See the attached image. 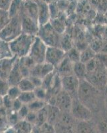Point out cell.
Wrapping results in <instances>:
<instances>
[{
	"instance_id": "1",
	"label": "cell",
	"mask_w": 107,
	"mask_h": 133,
	"mask_svg": "<svg viewBox=\"0 0 107 133\" xmlns=\"http://www.w3.org/2000/svg\"><path fill=\"white\" fill-rule=\"evenodd\" d=\"M77 98L93 112L104 110L103 91L95 87L85 79L80 81Z\"/></svg>"
},
{
	"instance_id": "4",
	"label": "cell",
	"mask_w": 107,
	"mask_h": 133,
	"mask_svg": "<svg viewBox=\"0 0 107 133\" xmlns=\"http://www.w3.org/2000/svg\"><path fill=\"white\" fill-rule=\"evenodd\" d=\"M22 33L20 15L11 18L9 23L0 31V39L11 42Z\"/></svg>"
},
{
	"instance_id": "33",
	"label": "cell",
	"mask_w": 107,
	"mask_h": 133,
	"mask_svg": "<svg viewBox=\"0 0 107 133\" xmlns=\"http://www.w3.org/2000/svg\"><path fill=\"white\" fill-rule=\"evenodd\" d=\"M8 110V120L9 123V127H14L17 123L20 121L19 117L18 116L17 112H15L13 110Z\"/></svg>"
},
{
	"instance_id": "41",
	"label": "cell",
	"mask_w": 107,
	"mask_h": 133,
	"mask_svg": "<svg viewBox=\"0 0 107 133\" xmlns=\"http://www.w3.org/2000/svg\"><path fill=\"white\" fill-rule=\"evenodd\" d=\"M41 133H55V130L53 125L46 123L40 127Z\"/></svg>"
},
{
	"instance_id": "30",
	"label": "cell",
	"mask_w": 107,
	"mask_h": 133,
	"mask_svg": "<svg viewBox=\"0 0 107 133\" xmlns=\"http://www.w3.org/2000/svg\"><path fill=\"white\" fill-rule=\"evenodd\" d=\"M50 23L58 33H59L60 35L64 34L65 31V25L63 21L58 18H53L51 19Z\"/></svg>"
},
{
	"instance_id": "5",
	"label": "cell",
	"mask_w": 107,
	"mask_h": 133,
	"mask_svg": "<svg viewBox=\"0 0 107 133\" xmlns=\"http://www.w3.org/2000/svg\"><path fill=\"white\" fill-rule=\"evenodd\" d=\"M61 35L55 30L51 23L49 22L39 27L37 36L41 39L47 47H60Z\"/></svg>"
},
{
	"instance_id": "21",
	"label": "cell",
	"mask_w": 107,
	"mask_h": 133,
	"mask_svg": "<svg viewBox=\"0 0 107 133\" xmlns=\"http://www.w3.org/2000/svg\"><path fill=\"white\" fill-rule=\"evenodd\" d=\"M23 3L24 2L23 0H12L10 7L8 11L10 18L20 15L23 9Z\"/></svg>"
},
{
	"instance_id": "40",
	"label": "cell",
	"mask_w": 107,
	"mask_h": 133,
	"mask_svg": "<svg viewBox=\"0 0 107 133\" xmlns=\"http://www.w3.org/2000/svg\"><path fill=\"white\" fill-rule=\"evenodd\" d=\"M29 112V109L28 106L26 104H23L21 107L20 108L19 110L17 111V114L19 117L20 120H25L27 117V115Z\"/></svg>"
},
{
	"instance_id": "15",
	"label": "cell",
	"mask_w": 107,
	"mask_h": 133,
	"mask_svg": "<svg viewBox=\"0 0 107 133\" xmlns=\"http://www.w3.org/2000/svg\"><path fill=\"white\" fill-rule=\"evenodd\" d=\"M23 77L21 74V70L19 68V58L16 59L12 70L11 71L10 74L8 78V81L9 83L10 86H17L18 85L20 81L23 79Z\"/></svg>"
},
{
	"instance_id": "14",
	"label": "cell",
	"mask_w": 107,
	"mask_h": 133,
	"mask_svg": "<svg viewBox=\"0 0 107 133\" xmlns=\"http://www.w3.org/2000/svg\"><path fill=\"white\" fill-rule=\"evenodd\" d=\"M22 12L38 23V4L33 0H26L23 3Z\"/></svg>"
},
{
	"instance_id": "45",
	"label": "cell",
	"mask_w": 107,
	"mask_h": 133,
	"mask_svg": "<svg viewBox=\"0 0 107 133\" xmlns=\"http://www.w3.org/2000/svg\"><path fill=\"white\" fill-rule=\"evenodd\" d=\"M12 0H0V9L8 11Z\"/></svg>"
},
{
	"instance_id": "19",
	"label": "cell",
	"mask_w": 107,
	"mask_h": 133,
	"mask_svg": "<svg viewBox=\"0 0 107 133\" xmlns=\"http://www.w3.org/2000/svg\"><path fill=\"white\" fill-rule=\"evenodd\" d=\"M47 121L49 124L54 126L59 119L61 112L54 104H47Z\"/></svg>"
},
{
	"instance_id": "42",
	"label": "cell",
	"mask_w": 107,
	"mask_h": 133,
	"mask_svg": "<svg viewBox=\"0 0 107 133\" xmlns=\"http://www.w3.org/2000/svg\"><path fill=\"white\" fill-rule=\"evenodd\" d=\"M26 121H27L28 123L31 124L32 125H36L37 124V112H31L29 111V112L27 115V117L25 118Z\"/></svg>"
},
{
	"instance_id": "32",
	"label": "cell",
	"mask_w": 107,
	"mask_h": 133,
	"mask_svg": "<svg viewBox=\"0 0 107 133\" xmlns=\"http://www.w3.org/2000/svg\"><path fill=\"white\" fill-rule=\"evenodd\" d=\"M33 92L35 94L37 99L42 100V101H45L47 102L48 92H47V90L45 89L43 87L41 86L35 87Z\"/></svg>"
},
{
	"instance_id": "37",
	"label": "cell",
	"mask_w": 107,
	"mask_h": 133,
	"mask_svg": "<svg viewBox=\"0 0 107 133\" xmlns=\"http://www.w3.org/2000/svg\"><path fill=\"white\" fill-rule=\"evenodd\" d=\"M10 87L7 79L0 78V95H2V97L7 95Z\"/></svg>"
},
{
	"instance_id": "50",
	"label": "cell",
	"mask_w": 107,
	"mask_h": 133,
	"mask_svg": "<svg viewBox=\"0 0 107 133\" xmlns=\"http://www.w3.org/2000/svg\"><path fill=\"white\" fill-rule=\"evenodd\" d=\"M3 97H2V95H0V107H3Z\"/></svg>"
},
{
	"instance_id": "28",
	"label": "cell",
	"mask_w": 107,
	"mask_h": 133,
	"mask_svg": "<svg viewBox=\"0 0 107 133\" xmlns=\"http://www.w3.org/2000/svg\"><path fill=\"white\" fill-rule=\"evenodd\" d=\"M81 51L77 47H72L66 52V57L72 63L80 61Z\"/></svg>"
},
{
	"instance_id": "48",
	"label": "cell",
	"mask_w": 107,
	"mask_h": 133,
	"mask_svg": "<svg viewBox=\"0 0 107 133\" xmlns=\"http://www.w3.org/2000/svg\"><path fill=\"white\" fill-rule=\"evenodd\" d=\"M103 94H104V110L107 114V86L105 89L103 91Z\"/></svg>"
},
{
	"instance_id": "13",
	"label": "cell",
	"mask_w": 107,
	"mask_h": 133,
	"mask_svg": "<svg viewBox=\"0 0 107 133\" xmlns=\"http://www.w3.org/2000/svg\"><path fill=\"white\" fill-rule=\"evenodd\" d=\"M38 4V23L39 27L50 22L51 17L50 13L49 4L46 1H39Z\"/></svg>"
},
{
	"instance_id": "9",
	"label": "cell",
	"mask_w": 107,
	"mask_h": 133,
	"mask_svg": "<svg viewBox=\"0 0 107 133\" xmlns=\"http://www.w3.org/2000/svg\"><path fill=\"white\" fill-rule=\"evenodd\" d=\"M61 84L63 91L69 94L72 98H77V92L80 84V80L74 75L61 77Z\"/></svg>"
},
{
	"instance_id": "3",
	"label": "cell",
	"mask_w": 107,
	"mask_h": 133,
	"mask_svg": "<svg viewBox=\"0 0 107 133\" xmlns=\"http://www.w3.org/2000/svg\"><path fill=\"white\" fill-rule=\"evenodd\" d=\"M97 63L92 71L88 72L85 80L98 89L103 91L107 86L106 69L96 57Z\"/></svg>"
},
{
	"instance_id": "43",
	"label": "cell",
	"mask_w": 107,
	"mask_h": 133,
	"mask_svg": "<svg viewBox=\"0 0 107 133\" xmlns=\"http://www.w3.org/2000/svg\"><path fill=\"white\" fill-rule=\"evenodd\" d=\"M96 57L99 60L101 63L103 64V66L106 69H107V53L99 52V53H97Z\"/></svg>"
},
{
	"instance_id": "54",
	"label": "cell",
	"mask_w": 107,
	"mask_h": 133,
	"mask_svg": "<svg viewBox=\"0 0 107 133\" xmlns=\"http://www.w3.org/2000/svg\"><path fill=\"white\" fill-rule=\"evenodd\" d=\"M106 79H107V69H106Z\"/></svg>"
},
{
	"instance_id": "2",
	"label": "cell",
	"mask_w": 107,
	"mask_h": 133,
	"mask_svg": "<svg viewBox=\"0 0 107 133\" xmlns=\"http://www.w3.org/2000/svg\"><path fill=\"white\" fill-rule=\"evenodd\" d=\"M35 37V35L22 33L15 39L9 42V46L14 56L19 59L27 56Z\"/></svg>"
},
{
	"instance_id": "35",
	"label": "cell",
	"mask_w": 107,
	"mask_h": 133,
	"mask_svg": "<svg viewBox=\"0 0 107 133\" xmlns=\"http://www.w3.org/2000/svg\"><path fill=\"white\" fill-rule=\"evenodd\" d=\"M21 93V90L19 89V88L18 87L17 85V86H11L9 87L8 94H7V96L10 99H11L12 101H14V100L17 99L19 98Z\"/></svg>"
},
{
	"instance_id": "6",
	"label": "cell",
	"mask_w": 107,
	"mask_h": 133,
	"mask_svg": "<svg viewBox=\"0 0 107 133\" xmlns=\"http://www.w3.org/2000/svg\"><path fill=\"white\" fill-rule=\"evenodd\" d=\"M70 113L76 121H89L94 118V112L77 98L72 99Z\"/></svg>"
},
{
	"instance_id": "39",
	"label": "cell",
	"mask_w": 107,
	"mask_h": 133,
	"mask_svg": "<svg viewBox=\"0 0 107 133\" xmlns=\"http://www.w3.org/2000/svg\"><path fill=\"white\" fill-rule=\"evenodd\" d=\"M98 128L102 133H107V117L103 116L100 118L98 123Z\"/></svg>"
},
{
	"instance_id": "8",
	"label": "cell",
	"mask_w": 107,
	"mask_h": 133,
	"mask_svg": "<svg viewBox=\"0 0 107 133\" xmlns=\"http://www.w3.org/2000/svg\"><path fill=\"white\" fill-rule=\"evenodd\" d=\"M72 99L69 94L61 90L56 95L50 98L47 101V104L55 105L61 112H70Z\"/></svg>"
},
{
	"instance_id": "31",
	"label": "cell",
	"mask_w": 107,
	"mask_h": 133,
	"mask_svg": "<svg viewBox=\"0 0 107 133\" xmlns=\"http://www.w3.org/2000/svg\"><path fill=\"white\" fill-rule=\"evenodd\" d=\"M47 121V105L41 110L37 112V126L41 127Z\"/></svg>"
},
{
	"instance_id": "34",
	"label": "cell",
	"mask_w": 107,
	"mask_h": 133,
	"mask_svg": "<svg viewBox=\"0 0 107 133\" xmlns=\"http://www.w3.org/2000/svg\"><path fill=\"white\" fill-rule=\"evenodd\" d=\"M54 127L55 133H75V127H69L57 123Z\"/></svg>"
},
{
	"instance_id": "12",
	"label": "cell",
	"mask_w": 107,
	"mask_h": 133,
	"mask_svg": "<svg viewBox=\"0 0 107 133\" xmlns=\"http://www.w3.org/2000/svg\"><path fill=\"white\" fill-rule=\"evenodd\" d=\"M55 71V69L54 66L46 62L40 64H35L30 69V76L43 79L46 76L54 72Z\"/></svg>"
},
{
	"instance_id": "7",
	"label": "cell",
	"mask_w": 107,
	"mask_h": 133,
	"mask_svg": "<svg viewBox=\"0 0 107 133\" xmlns=\"http://www.w3.org/2000/svg\"><path fill=\"white\" fill-rule=\"evenodd\" d=\"M47 46L37 36L33 41L28 56L33 60L35 64H40L45 62L46 52Z\"/></svg>"
},
{
	"instance_id": "10",
	"label": "cell",
	"mask_w": 107,
	"mask_h": 133,
	"mask_svg": "<svg viewBox=\"0 0 107 133\" xmlns=\"http://www.w3.org/2000/svg\"><path fill=\"white\" fill-rule=\"evenodd\" d=\"M66 57V52L59 47H47L45 62L56 69Z\"/></svg>"
},
{
	"instance_id": "22",
	"label": "cell",
	"mask_w": 107,
	"mask_h": 133,
	"mask_svg": "<svg viewBox=\"0 0 107 133\" xmlns=\"http://www.w3.org/2000/svg\"><path fill=\"white\" fill-rule=\"evenodd\" d=\"M14 57L9 43L0 39V61L11 59Z\"/></svg>"
},
{
	"instance_id": "38",
	"label": "cell",
	"mask_w": 107,
	"mask_h": 133,
	"mask_svg": "<svg viewBox=\"0 0 107 133\" xmlns=\"http://www.w3.org/2000/svg\"><path fill=\"white\" fill-rule=\"evenodd\" d=\"M96 9L98 11V14L104 15L107 11V0H98Z\"/></svg>"
},
{
	"instance_id": "51",
	"label": "cell",
	"mask_w": 107,
	"mask_h": 133,
	"mask_svg": "<svg viewBox=\"0 0 107 133\" xmlns=\"http://www.w3.org/2000/svg\"><path fill=\"white\" fill-rule=\"evenodd\" d=\"M104 18H105V20H106V23L107 24V11L104 14Z\"/></svg>"
},
{
	"instance_id": "44",
	"label": "cell",
	"mask_w": 107,
	"mask_h": 133,
	"mask_svg": "<svg viewBox=\"0 0 107 133\" xmlns=\"http://www.w3.org/2000/svg\"><path fill=\"white\" fill-rule=\"evenodd\" d=\"M13 101L9 98L7 95L3 97V107L7 109V110H11L12 107Z\"/></svg>"
},
{
	"instance_id": "27",
	"label": "cell",
	"mask_w": 107,
	"mask_h": 133,
	"mask_svg": "<svg viewBox=\"0 0 107 133\" xmlns=\"http://www.w3.org/2000/svg\"><path fill=\"white\" fill-rule=\"evenodd\" d=\"M18 99L23 104L28 105L31 102H33V101H35L36 99V97H35V94H34L33 91H30V92H21Z\"/></svg>"
},
{
	"instance_id": "17",
	"label": "cell",
	"mask_w": 107,
	"mask_h": 133,
	"mask_svg": "<svg viewBox=\"0 0 107 133\" xmlns=\"http://www.w3.org/2000/svg\"><path fill=\"white\" fill-rule=\"evenodd\" d=\"M72 63L68 58L65 57V59L60 63L55 69V72L60 77L73 75L72 73Z\"/></svg>"
},
{
	"instance_id": "18",
	"label": "cell",
	"mask_w": 107,
	"mask_h": 133,
	"mask_svg": "<svg viewBox=\"0 0 107 133\" xmlns=\"http://www.w3.org/2000/svg\"><path fill=\"white\" fill-rule=\"evenodd\" d=\"M75 133H97V132L92 121H76Z\"/></svg>"
},
{
	"instance_id": "25",
	"label": "cell",
	"mask_w": 107,
	"mask_h": 133,
	"mask_svg": "<svg viewBox=\"0 0 107 133\" xmlns=\"http://www.w3.org/2000/svg\"><path fill=\"white\" fill-rule=\"evenodd\" d=\"M21 92H30L33 91L35 86L29 77H23L17 85Z\"/></svg>"
},
{
	"instance_id": "36",
	"label": "cell",
	"mask_w": 107,
	"mask_h": 133,
	"mask_svg": "<svg viewBox=\"0 0 107 133\" xmlns=\"http://www.w3.org/2000/svg\"><path fill=\"white\" fill-rule=\"evenodd\" d=\"M10 19L11 18L8 11L0 9V31L9 23Z\"/></svg>"
},
{
	"instance_id": "49",
	"label": "cell",
	"mask_w": 107,
	"mask_h": 133,
	"mask_svg": "<svg viewBox=\"0 0 107 133\" xmlns=\"http://www.w3.org/2000/svg\"><path fill=\"white\" fill-rule=\"evenodd\" d=\"M98 2V0H88V3H90L91 6L94 7L95 8H97Z\"/></svg>"
},
{
	"instance_id": "47",
	"label": "cell",
	"mask_w": 107,
	"mask_h": 133,
	"mask_svg": "<svg viewBox=\"0 0 107 133\" xmlns=\"http://www.w3.org/2000/svg\"><path fill=\"white\" fill-rule=\"evenodd\" d=\"M29 77V79L31 80V81L33 82V83L34 84L35 87H38L42 86L43 79H40V78H38V77H31V76H30V77Z\"/></svg>"
},
{
	"instance_id": "16",
	"label": "cell",
	"mask_w": 107,
	"mask_h": 133,
	"mask_svg": "<svg viewBox=\"0 0 107 133\" xmlns=\"http://www.w3.org/2000/svg\"><path fill=\"white\" fill-rule=\"evenodd\" d=\"M17 57L14 56L11 59L0 61V78L8 79Z\"/></svg>"
},
{
	"instance_id": "26",
	"label": "cell",
	"mask_w": 107,
	"mask_h": 133,
	"mask_svg": "<svg viewBox=\"0 0 107 133\" xmlns=\"http://www.w3.org/2000/svg\"><path fill=\"white\" fill-rule=\"evenodd\" d=\"M8 110L3 107H0V131H5L9 128Z\"/></svg>"
},
{
	"instance_id": "20",
	"label": "cell",
	"mask_w": 107,
	"mask_h": 133,
	"mask_svg": "<svg viewBox=\"0 0 107 133\" xmlns=\"http://www.w3.org/2000/svg\"><path fill=\"white\" fill-rule=\"evenodd\" d=\"M72 73L80 81L85 79L87 74L85 63L81 61L74 63L72 64Z\"/></svg>"
},
{
	"instance_id": "29",
	"label": "cell",
	"mask_w": 107,
	"mask_h": 133,
	"mask_svg": "<svg viewBox=\"0 0 107 133\" xmlns=\"http://www.w3.org/2000/svg\"><path fill=\"white\" fill-rule=\"evenodd\" d=\"M47 104V103L45 101L39 99H35L33 102L29 104L27 106L29 109V111L34 112H37L40 110L44 108Z\"/></svg>"
},
{
	"instance_id": "46",
	"label": "cell",
	"mask_w": 107,
	"mask_h": 133,
	"mask_svg": "<svg viewBox=\"0 0 107 133\" xmlns=\"http://www.w3.org/2000/svg\"><path fill=\"white\" fill-rule=\"evenodd\" d=\"M22 105H23V104L21 103V102L20 101L18 98L14 100V101H13L12 107H11V110H13L14 111H15V112H17Z\"/></svg>"
},
{
	"instance_id": "52",
	"label": "cell",
	"mask_w": 107,
	"mask_h": 133,
	"mask_svg": "<svg viewBox=\"0 0 107 133\" xmlns=\"http://www.w3.org/2000/svg\"><path fill=\"white\" fill-rule=\"evenodd\" d=\"M33 1H35L36 2H39V1H45V0H33Z\"/></svg>"
},
{
	"instance_id": "23",
	"label": "cell",
	"mask_w": 107,
	"mask_h": 133,
	"mask_svg": "<svg viewBox=\"0 0 107 133\" xmlns=\"http://www.w3.org/2000/svg\"><path fill=\"white\" fill-rule=\"evenodd\" d=\"M96 55H97V52L91 46L88 45L86 48H84L81 51L80 61L84 63H86L95 58Z\"/></svg>"
},
{
	"instance_id": "24",
	"label": "cell",
	"mask_w": 107,
	"mask_h": 133,
	"mask_svg": "<svg viewBox=\"0 0 107 133\" xmlns=\"http://www.w3.org/2000/svg\"><path fill=\"white\" fill-rule=\"evenodd\" d=\"M33 125L25 120H21L13 127L16 133H31Z\"/></svg>"
},
{
	"instance_id": "11",
	"label": "cell",
	"mask_w": 107,
	"mask_h": 133,
	"mask_svg": "<svg viewBox=\"0 0 107 133\" xmlns=\"http://www.w3.org/2000/svg\"><path fill=\"white\" fill-rule=\"evenodd\" d=\"M19 15L21 17L22 33L37 36L39 29V23L23 14L22 11Z\"/></svg>"
},
{
	"instance_id": "53",
	"label": "cell",
	"mask_w": 107,
	"mask_h": 133,
	"mask_svg": "<svg viewBox=\"0 0 107 133\" xmlns=\"http://www.w3.org/2000/svg\"><path fill=\"white\" fill-rule=\"evenodd\" d=\"M0 133H5V131H0Z\"/></svg>"
}]
</instances>
